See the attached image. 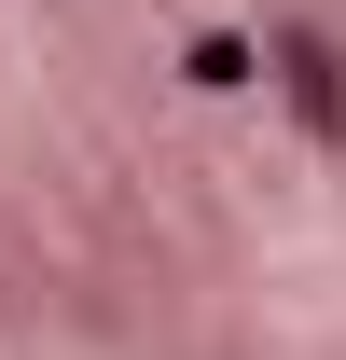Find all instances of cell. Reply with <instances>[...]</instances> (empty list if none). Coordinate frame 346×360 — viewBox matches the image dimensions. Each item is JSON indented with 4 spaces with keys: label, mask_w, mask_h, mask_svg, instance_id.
<instances>
[{
    "label": "cell",
    "mask_w": 346,
    "mask_h": 360,
    "mask_svg": "<svg viewBox=\"0 0 346 360\" xmlns=\"http://www.w3.org/2000/svg\"><path fill=\"white\" fill-rule=\"evenodd\" d=\"M250 70H263V56L236 42V28H194V42H180V84H194V97H236Z\"/></svg>",
    "instance_id": "7a4b0ae2"
},
{
    "label": "cell",
    "mask_w": 346,
    "mask_h": 360,
    "mask_svg": "<svg viewBox=\"0 0 346 360\" xmlns=\"http://www.w3.org/2000/svg\"><path fill=\"white\" fill-rule=\"evenodd\" d=\"M250 56H263V84L291 97V125L319 139V153H346V42H333V28H305V14H277V28H263Z\"/></svg>",
    "instance_id": "6da1fadb"
}]
</instances>
